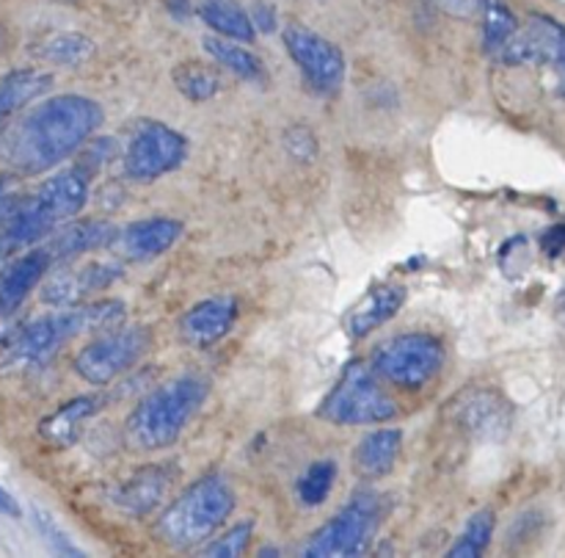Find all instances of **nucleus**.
<instances>
[{"label": "nucleus", "instance_id": "obj_23", "mask_svg": "<svg viewBox=\"0 0 565 558\" xmlns=\"http://www.w3.org/2000/svg\"><path fill=\"white\" fill-rule=\"evenodd\" d=\"M53 86V75L42 70H17L0 77V127L20 108L42 97Z\"/></svg>", "mask_w": 565, "mask_h": 558}, {"label": "nucleus", "instance_id": "obj_17", "mask_svg": "<svg viewBox=\"0 0 565 558\" xmlns=\"http://www.w3.org/2000/svg\"><path fill=\"white\" fill-rule=\"evenodd\" d=\"M53 254L47 246L31 249V252L20 254L11 260L6 269H0V313L14 315L17 307L28 298V293L42 282L53 265Z\"/></svg>", "mask_w": 565, "mask_h": 558}, {"label": "nucleus", "instance_id": "obj_37", "mask_svg": "<svg viewBox=\"0 0 565 558\" xmlns=\"http://www.w3.org/2000/svg\"><path fill=\"white\" fill-rule=\"evenodd\" d=\"M169 9L177 20H185V17L193 11V6L188 3V0H169Z\"/></svg>", "mask_w": 565, "mask_h": 558}, {"label": "nucleus", "instance_id": "obj_36", "mask_svg": "<svg viewBox=\"0 0 565 558\" xmlns=\"http://www.w3.org/2000/svg\"><path fill=\"white\" fill-rule=\"evenodd\" d=\"M0 514H6V517H20V503L3 486H0Z\"/></svg>", "mask_w": 565, "mask_h": 558}, {"label": "nucleus", "instance_id": "obj_38", "mask_svg": "<svg viewBox=\"0 0 565 558\" xmlns=\"http://www.w3.org/2000/svg\"><path fill=\"white\" fill-rule=\"evenodd\" d=\"M11 202V191H9V182L0 180V215H3V210L9 208Z\"/></svg>", "mask_w": 565, "mask_h": 558}, {"label": "nucleus", "instance_id": "obj_9", "mask_svg": "<svg viewBox=\"0 0 565 558\" xmlns=\"http://www.w3.org/2000/svg\"><path fill=\"white\" fill-rule=\"evenodd\" d=\"M149 346H152V335L143 326H127V329L110 326V331L94 337L92 343H86L75 354L72 368L83 381L103 387L108 381L119 379L136 362H141Z\"/></svg>", "mask_w": 565, "mask_h": 558}, {"label": "nucleus", "instance_id": "obj_8", "mask_svg": "<svg viewBox=\"0 0 565 558\" xmlns=\"http://www.w3.org/2000/svg\"><path fill=\"white\" fill-rule=\"evenodd\" d=\"M384 517V501L379 492H359L334 517L320 525L318 534L307 541V558H353L364 556L373 545V536Z\"/></svg>", "mask_w": 565, "mask_h": 558}, {"label": "nucleus", "instance_id": "obj_22", "mask_svg": "<svg viewBox=\"0 0 565 558\" xmlns=\"http://www.w3.org/2000/svg\"><path fill=\"white\" fill-rule=\"evenodd\" d=\"M116 232L119 230L110 221H75L64 232H58L53 243H47V249L53 260H70L83 252H92V249L110 246L116 241Z\"/></svg>", "mask_w": 565, "mask_h": 558}, {"label": "nucleus", "instance_id": "obj_10", "mask_svg": "<svg viewBox=\"0 0 565 558\" xmlns=\"http://www.w3.org/2000/svg\"><path fill=\"white\" fill-rule=\"evenodd\" d=\"M185 155L188 138L180 130L163 122H141L121 155V171L132 182H152L180 169Z\"/></svg>", "mask_w": 565, "mask_h": 558}, {"label": "nucleus", "instance_id": "obj_34", "mask_svg": "<svg viewBox=\"0 0 565 558\" xmlns=\"http://www.w3.org/2000/svg\"><path fill=\"white\" fill-rule=\"evenodd\" d=\"M541 243H544V252L550 254L552 260H565V224L552 227Z\"/></svg>", "mask_w": 565, "mask_h": 558}, {"label": "nucleus", "instance_id": "obj_39", "mask_svg": "<svg viewBox=\"0 0 565 558\" xmlns=\"http://www.w3.org/2000/svg\"><path fill=\"white\" fill-rule=\"evenodd\" d=\"M9 318H11V315L0 313V337H3V335H6V329H9Z\"/></svg>", "mask_w": 565, "mask_h": 558}, {"label": "nucleus", "instance_id": "obj_40", "mask_svg": "<svg viewBox=\"0 0 565 558\" xmlns=\"http://www.w3.org/2000/svg\"><path fill=\"white\" fill-rule=\"evenodd\" d=\"M0 39H3V33H0Z\"/></svg>", "mask_w": 565, "mask_h": 558}, {"label": "nucleus", "instance_id": "obj_21", "mask_svg": "<svg viewBox=\"0 0 565 558\" xmlns=\"http://www.w3.org/2000/svg\"><path fill=\"white\" fill-rule=\"evenodd\" d=\"M103 407V398L99 396H75L70 403H64L61 409H55L53 414L42 420L39 425V434L44 442H50L53 448H70L72 442H77L83 425L92 418L97 409Z\"/></svg>", "mask_w": 565, "mask_h": 558}, {"label": "nucleus", "instance_id": "obj_24", "mask_svg": "<svg viewBox=\"0 0 565 558\" xmlns=\"http://www.w3.org/2000/svg\"><path fill=\"white\" fill-rule=\"evenodd\" d=\"M196 14L210 31H215L224 39L254 42V36H257V28H254L248 11L241 9L235 0H199Z\"/></svg>", "mask_w": 565, "mask_h": 558}, {"label": "nucleus", "instance_id": "obj_3", "mask_svg": "<svg viewBox=\"0 0 565 558\" xmlns=\"http://www.w3.org/2000/svg\"><path fill=\"white\" fill-rule=\"evenodd\" d=\"M210 396V381L199 373H182L154 387L127 418L125 436L136 451L152 453L171 448Z\"/></svg>", "mask_w": 565, "mask_h": 558}, {"label": "nucleus", "instance_id": "obj_27", "mask_svg": "<svg viewBox=\"0 0 565 558\" xmlns=\"http://www.w3.org/2000/svg\"><path fill=\"white\" fill-rule=\"evenodd\" d=\"M480 6H483V48L497 59L519 31V20L505 0H480Z\"/></svg>", "mask_w": 565, "mask_h": 558}, {"label": "nucleus", "instance_id": "obj_28", "mask_svg": "<svg viewBox=\"0 0 565 558\" xmlns=\"http://www.w3.org/2000/svg\"><path fill=\"white\" fill-rule=\"evenodd\" d=\"M494 528H497V514L491 512V508H480V512H475L472 517L467 519V525H463V530L458 534V539L452 541V547L447 556L450 558L483 556L486 547H489V541H491V536H494Z\"/></svg>", "mask_w": 565, "mask_h": 558}, {"label": "nucleus", "instance_id": "obj_29", "mask_svg": "<svg viewBox=\"0 0 565 558\" xmlns=\"http://www.w3.org/2000/svg\"><path fill=\"white\" fill-rule=\"evenodd\" d=\"M337 481V462L334 459H318L303 470L298 478V501L309 508H318L329 501L331 489Z\"/></svg>", "mask_w": 565, "mask_h": 558}, {"label": "nucleus", "instance_id": "obj_14", "mask_svg": "<svg viewBox=\"0 0 565 558\" xmlns=\"http://www.w3.org/2000/svg\"><path fill=\"white\" fill-rule=\"evenodd\" d=\"M182 238V221L166 219V215H154V219H141L127 224L125 230L116 232L114 246L119 254L130 263H141V260H152L158 254L169 252L177 241Z\"/></svg>", "mask_w": 565, "mask_h": 558}, {"label": "nucleus", "instance_id": "obj_12", "mask_svg": "<svg viewBox=\"0 0 565 558\" xmlns=\"http://www.w3.org/2000/svg\"><path fill=\"white\" fill-rule=\"evenodd\" d=\"M285 39V48L290 53V59L296 61L298 72L307 81V86L315 94H337L345 83V55L337 48L334 42H329L326 36H320L318 31L307 25H298L290 22L281 31Z\"/></svg>", "mask_w": 565, "mask_h": 558}, {"label": "nucleus", "instance_id": "obj_2", "mask_svg": "<svg viewBox=\"0 0 565 558\" xmlns=\"http://www.w3.org/2000/svg\"><path fill=\"white\" fill-rule=\"evenodd\" d=\"M86 202L88 180L77 169L61 171L28 197L11 199L0 215V260L44 241L66 219H75Z\"/></svg>", "mask_w": 565, "mask_h": 558}, {"label": "nucleus", "instance_id": "obj_31", "mask_svg": "<svg viewBox=\"0 0 565 558\" xmlns=\"http://www.w3.org/2000/svg\"><path fill=\"white\" fill-rule=\"evenodd\" d=\"M252 536H254V523H252V519H246V523H237L235 528L224 530V534L215 536L213 541H207V545L202 547V552H199V556H204V558H237V556H243V552L248 550V545H252Z\"/></svg>", "mask_w": 565, "mask_h": 558}, {"label": "nucleus", "instance_id": "obj_15", "mask_svg": "<svg viewBox=\"0 0 565 558\" xmlns=\"http://www.w3.org/2000/svg\"><path fill=\"white\" fill-rule=\"evenodd\" d=\"M121 276V269L116 263H88L77 265V269L58 271L53 280L44 285L42 298L55 307H72V304L83 302L88 293L108 287Z\"/></svg>", "mask_w": 565, "mask_h": 558}, {"label": "nucleus", "instance_id": "obj_19", "mask_svg": "<svg viewBox=\"0 0 565 558\" xmlns=\"http://www.w3.org/2000/svg\"><path fill=\"white\" fill-rule=\"evenodd\" d=\"M458 420L480 440H500L511 425V407L500 392L475 390L461 396L458 403Z\"/></svg>", "mask_w": 565, "mask_h": 558}, {"label": "nucleus", "instance_id": "obj_5", "mask_svg": "<svg viewBox=\"0 0 565 558\" xmlns=\"http://www.w3.org/2000/svg\"><path fill=\"white\" fill-rule=\"evenodd\" d=\"M232 512H235L232 486L218 475H204L163 508L154 523V534L163 545L191 550L207 541L232 517Z\"/></svg>", "mask_w": 565, "mask_h": 558}, {"label": "nucleus", "instance_id": "obj_30", "mask_svg": "<svg viewBox=\"0 0 565 558\" xmlns=\"http://www.w3.org/2000/svg\"><path fill=\"white\" fill-rule=\"evenodd\" d=\"M171 81L180 88L182 97H188L191 103H204V99L215 97L221 88L218 75H215L210 66L204 64H180L174 72H171Z\"/></svg>", "mask_w": 565, "mask_h": 558}, {"label": "nucleus", "instance_id": "obj_13", "mask_svg": "<svg viewBox=\"0 0 565 558\" xmlns=\"http://www.w3.org/2000/svg\"><path fill=\"white\" fill-rule=\"evenodd\" d=\"M237 320V302L232 296H213L196 302L180 318V337L193 348L215 346L230 335Z\"/></svg>", "mask_w": 565, "mask_h": 558}, {"label": "nucleus", "instance_id": "obj_20", "mask_svg": "<svg viewBox=\"0 0 565 558\" xmlns=\"http://www.w3.org/2000/svg\"><path fill=\"white\" fill-rule=\"evenodd\" d=\"M403 448V431L401 429H375L367 436H362L353 451V470L359 478L379 481L395 470L397 456Z\"/></svg>", "mask_w": 565, "mask_h": 558}, {"label": "nucleus", "instance_id": "obj_4", "mask_svg": "<svg viewBox=\"0 0 565 558\" xmlns=\"http://www.w3.org/2000/svg\"><path fill=\"white\" fill-rule=\"evenodd\" d=\"M125 304L108 298V302L66 307L53 315H44V318L31 320L9 343V348L3 351V365L6 368H33V365L47 362L58 348L75 340L77 335L110 329V326H116L125 318Z\"/></svg>", "mask_w": 565, "mask_h": 558}, {"label": "nucleus", "instance_id": "obj_26", "mask_svg": "<svg viewBox=\"0 0 565 558\" xmlns=\"http://www.w3.org/2000/svg\"><path fill=\"white\" fill-rule=\"evenodd\" d=\"M36 55L47 64L55 66H81L83 61H88L94 55V42L83 33L75 31H61L50 33L47 39H42L36 48Z\"/></svg>", "mask_w": 565, "mask_h": 558}, {"label": "nucleus", "instance_id": "obj_11", "mask_svg": "<svg viewBox=\"0 0 565 558\" xmlns=\"http://www.w3.org/2000/svg\"><path fill=\"white\" fill-rule=\"evenodd\" d=\"M497 59L508 66H544L552 88L565 99V28L546 14H533L524 31L513 33Z\"/></svg>", "mask_w": 565, "mask_h": 558}, {"label": "nucleus", "instance_id": "obj_18", "mask_svg": "<svg viewBox=\"0 0 565 558\" xmlns=\"http://www.w3.org/2000/svg\"><path fill=\"white\" fill-rule=\"evenodd\" d=\"M406 304V287L395 285V282H384V285H375L353 304V309L348 313V331L351 337L362 340L370 331H375L379 326H384L386 320L395 318L401 313V307Z\"/></svg>", "mask_w": 565, "mask_h": 558}, {"label": "nucleus", "instance_id": "obj_6", "mask_svg": "<svg viewBox=\"0 0 565 558\" xmlns=\"http://www.w3.org/2000/svg\"><path fill=\"white\" fill-rule=\"evenodd\" d=\"M318 414L334 425H379L395 420L401 407L370 365L351 362L323 398Z\"/></svg>", "mask_w": 565, "mask_h": 558}, {"label": "nucleus", "instance_id": "obj_25", "mask_svg": "<svg viewBox=\"0 0 565 558\" xmlns=\"http://www.w3.org/2000/svg\"><path fill=\"white\" fill-rule=\"evenodd\" d=\"M202 44L221 66H226V70L232 72V75L243 77V81L248 83H259V86L268 83V72H265L263 59L254 55L248 48H243V44H237L235 39L204 36Z\"/></svg>", "mask_w": 565, "mask_h": 558}, {"label": "nucleus", "instance_id": "obj_33", "mask_svg": "<svg viewBox=\"0 0 565 558\" xmlns=\"http://www.w3.org/2000/svg\"><path fill=\"white\" fill-rule=\"evenodd\" d=\"M36 523H39V530H42V536L50 541V547H53L55 552H61V556H83V552L77 550V547L72 545V541L64 539V534H61V530L55 528L53 519H47V517H44V514L36 512Z\"/></svg>", "mask_w": 565, "mask_h": 558}, {"label": "nucleus", "instance_id": "obj_32", "mask_svg": "<svg viewBox=\"0 0 565 558\" xmlns=\"http://www.w3.org/2000/svg\"><path fill=\"white\" fill-rule=\"evenodd\" d=\"M285 147L287 152L292 155L296 160H315V155H318V138L312 136V130H307V127H290V130L285 133Z\"/></svg>", "mask_w": 565, "mask_h": 558}, {"label": "nucleus", "instance_id": "obj_7", "mask_svg": "<svg viewBox=\"0 0 565 558\" xmlns=\"http://www.w3.org/2000/svg\"><path fill=\"white\" fill-rule=\"evenodd\" d=\"M370 368L390 385L417 392L445 368V346L428 331H403L375 346Z\"/></svg>", "mask_w": 565, "mask_h": 558}, {"label": "nucleus", "instance_id": "obj_16", "mask_svg": "<svg viewBox=\"0 0 565 558\" xmlns=\"http://www.w3.org/2000/svg\"><path fill=\"white\" fill-rule=\"evenodd\" d=\"M174 478L177 470L171 467L169 462L149 464V467L130 475V478L116 489V506L125 514H132V517H143V514H149L152 508L160 506V501L166 497L169 486L174 484Z\"/></svg>", "mask_w": 565, "mask_h": 558}, {"label": "nucleus", "instance_id": "obj_35", "mask_svg": "<svg viewBox=\"0 0 565 558\" xmlns=\"http://www.w3.org/2000/svg\"><path fill=\"white\" fill-rule=\"evenodd\" d=\"M248 17H252L254 28L259 25V31H265V33H270L276 28V11L270 9L268 3H263V0H259V3H254V11Z\"/></svg>", "mask_w": 565, "mask_h": 558}, {"label": "nucleus", "instance_id": "obj_1", "mask_svg": "<svg viewBox=\"0 0 565 558\" xmlns=\"http://www.w3.org/2000/svg\"><path fill=\"white\" fill-rule=\"evenodd\" d=\"M103 105L83 94H55L6 138V164L20 175H42L75 155L103 125Z\"/></svg>", "mask_w": 565, "mask_h": 558}]
</instances>
